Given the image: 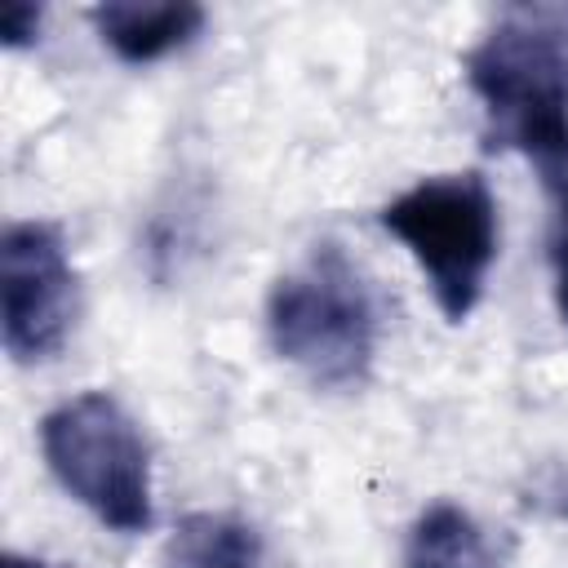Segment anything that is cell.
<instances>
[{"mask_svg":"<svg viewBox=\"0 0 568 568\" xmlns=\"http://www.w3.org/2000/svg\"><path fill=\"white\" fill-rule=\"evenodd\" d=\"M89 22L120 62L142 67L191 44L204 27V9L191 0H106L89 9Z\"/></svg>","mask_w":568,"mask_h":568,"instance_id":"cell-6","label":"cell"},{"mask_svg":"<svg viewBox=\"0 0 568 568\" xmlns=\"http://www.w3.org/2000/svg\"><path fill=\"white\" fill-rule=\"evenodd\" d=\"M266 333L275 355L315 386H359L377 351V297L368 275L337 240H320L302 266L275 280Z\"/></svg>","mask_w":568,"mask_h":568,"instance_id":"cell-2","label":"cell"},{"mask_svg":"<svg viewBox=\"0 0 568 568\" xmlns=\"http://www.w3.org/2000/svg\"><path fill=\"white\" fill-rule=\"evenodd\" d=\"M546 195H550V231H546V257L555 280V311L568 324V146L537 160Z\"/></svg>","mask_w":568,"mask_h":568,"instance_id":"cell-9","label":"cell"},{"mask_svg":"<svg viewBox=\"0 0 568 568\" xmlns=\"http://www.w3.org/2000/svg\"><path fill=\"white\" fill-rule=\"evenodd\" d=\"M257 532L240 515L226 510H195L186 515L164 550L169 568H257Z\"/></svg>","mask_w":568,"mask_h":568,"instance_id":"cell-8","label":"cell"},{"mask_svg":"<svg viewBox=\"0 0 568 568\" xmlns=\"http://www.w3.org/2000/svg\"><path fill=\"white\" fill-rule=\"evenodd\" d=\"M404 568H501V550L466 506L435 501L408 528Z\"/></svg>","mask_w":568,"mask_h":568,"instance_id":"cell-7","label":"cell"},{"mask_svg":"<svg viewBox=\"0 0 568 568\" xmlns=\"http://www.w3.org/2000/svg\"><path fill=\"white\" fill-rule=\"evenodd\" d=\"M40 453L53 479L106 528H151V453L138 422L106 390L62 399L40 422Z\"/></svg>","mask_w":568,"mask_h":568,"instance_id":"cell-3","label":"cell"},{"mask_svg":"<svg viewBox=\"0 0 568 568\" xmlns=\"http://www.w3.org/2000/svg\"><path fill=\"white\" fill-rule=\"evenodd\" d=\"M488 142L546 160L568 146V0L510 4L466 53Z\"/></svg>","mask_w":568,"mask_h":568,"instance_id":"cell-1","label":"cell"},{"mask_svg":"<svg viewBox=\"0 0 568 568\" xmlns=\"http://www.w3.org/2000/svg\"><path fill=\"white\" fill-rule=\"evenodd\" d=\"M40 4H27V0H13V4H4V13H0V40L9 44V49H18V44H31L36 40V31H40Z\"/></svg>","mask_w":568,"mask_h":568,"instance_id":"cell-10","label":"cell"},{"mask_svg":"<svg viewBox=\"0 0 568 568\" xmlns=\"http://www.w3.org/2000/svg\"><path fill=\"white\" fill-rule=\"evenodd\" d=\"M4 568H44L40 559H22V555H4Z\"/></svg>","mask_w":568,"mask_h":568,"instance_id":"cell-11","label":"cell"},{"mask_svg":"<svg viewBox=\"0 0 568 568\" xmlns=\"http://www.w3.org/2000/svg\"><path fill=\"white\" fill-rule=\"evenodd\" d=\"M382 226L422 266L444 320L462 324L497 257V200L479 173H444L408 186L382 213Z\"/></svg>","mask_w":568,"mask_h":568,"instance_id":"cell-4","label":"cell"},{"mask_svg":"<svg viewBox=\"0 0 568 568\" xmlns=\"http://www.w3.org/2000/svg\"><path fill=\"white\" fill-rule=\"evenodd\" d=\"M75 324V266L53 222H9L0 235V342L18 364L49 359Z\"/></svg>","mask_w":568,"mask_h":568,"instance_id":"cell-5","label":"cell"}]
</instances>
